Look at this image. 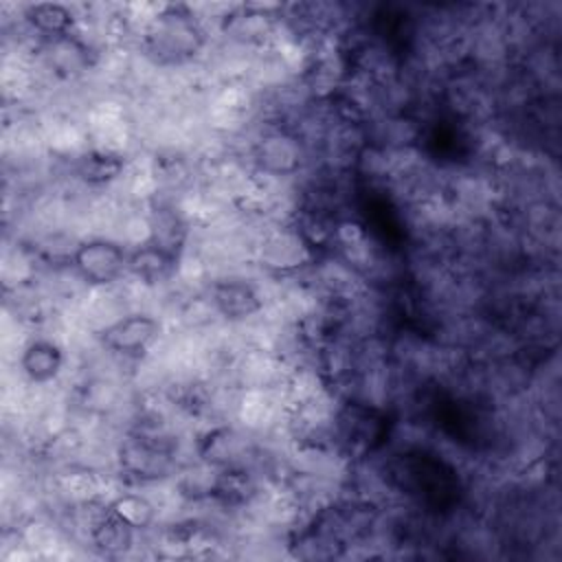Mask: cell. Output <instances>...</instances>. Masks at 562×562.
<instances>
[{
  "mask_svg": "<svg viewBox=\"0 0 562 562\" xmlns=\"http://www.w3.org/2000/svg\"><path fill=\"white\" fill-rule=\"evenodd\" d=\"M22 18L40 40H53L68 35L75 29L79 15L59 2H35L22 9Z\"/></svg>",
  "mask_w": 562,
  "mask_h": 562,
  "instance_id": "obj_7",
  "label": "cell"
},
{
  "mask_svg": "<svg viewBox=\"0 0 562 562\" xmlns=\"http://www.w3.org/2000/svg\"><path fill=\"white\" fill-rule=\"evenodd\" d=\"M130 248L110 237H83L72 255V268L88 288L116 285L127 277Z\"/></svg>",
  "mask_w": 562,
  "mask_h": 562,
  "instance_id": "obj_2",
  "label": "cell"
},
{
  "mask_svg": "<svg viewBox=\"0 0 562 562\" xmlns=\"http://www.w3.org/2000/svg\"><path fill=\"white\" fill-rule=\"evenodd\" d=\"M204 292L217 316L228 325H241L255 318L266 307L259 283L246 279L239 272H228L211 279Z\"/></svg>",
  "mask_w": 562,
  "mask_h": 562,
  "instance_id": "obj_3",
  "label": "cell"
},
{
  "mask_svg": "<svg viewBox=\"0 0 562 562\" xmlns=\"http://www.w3.org/2000/svg\"><path fill=\"white\" fill-rule=\"evenodd\" d=\"M162 338V321L147 310H134L97 334L99 345L114 358L138 362Z\"/></svg>",
  "mask_w": 562,
  "mask_h": 562,
  "instance_id": "obj_1",
  "label": "cell"
},
{
  "mask_svg": "<svg viewBox=\"0 0 562 562\" xmlns=\"http://www.w3.org/2000/svg\"><path fill=\"white\" fill-rule=\"evenodd\" d=\"M66 364L64 345L50 336H31L18 353L22 378L35 386L53 384Z\"/></svg>",
  "mask_w": 562,
  "mask_h": 562,
  "instance_id": "obj_4",
  "label": "cell"
},
{
  "mask_svg": "<svg viewBox=\"0 0 562 562\" xmlns=\"http://www.w3.org/2000/svg\"><path fill=\"white\" fill-rule=\"evenodd\" d=\"M112 512L136 531H147L158 525V509L143 487H125L110 503Z\"/></svg>",
  "mask_w": 562,
  "mask_h": 562,
  "instance_id": "obj_8",
  "label": "cell"
},
{
  "mask_svg": "<svg viewBox=\"0 0 562 562\" xmlns=\"http://www.w3.org/2000/svg\"><path fill=\"white\" fill-rule=\"evenodd\" d=\"M138 531L132 529L125 520H121L112 507L94 522L88 536V544L105 558H123L130 555L136 547Z\"/></svg>",
  "mask_w": 562,
  "mask_h": 562,
  "instance_id": "obj_6",
  "label": "cell"
},
{
  "mask_svg": "<svg viewBox=\"0 0 562 562\" xmlns=\"http://www.w3.org/2000/svg\"><path fill=\"white\" fill-rule=\"evenodd\" d=\"M178 266H180L178 255L147 241V244H140L130 250L127 277L138 281L140 285L158 290V288L176 281Z\"/></svg>",
  "mask_w": 562,
  "mask_h": 562,
  "instance_id": "obj_5",
  "label": "cell"
}]
</instances>
